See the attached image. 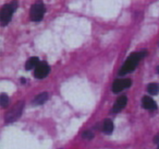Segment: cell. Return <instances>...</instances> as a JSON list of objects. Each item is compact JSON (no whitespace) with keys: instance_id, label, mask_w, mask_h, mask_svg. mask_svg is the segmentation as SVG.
<instances>
[{"instance_id":"cell-14","label":"cell","mask_w":159,"mask_h":149,"mask_svg":"<svg viewBox=\"0 0 159 149\" xmlns=\"http://www.w3.org/2000/svg\"><path fill=\"white\" fill-rule=\"evenodd\" d=\"M82 136L84 139H92V138H94V134L91 131H85Z\"/></svg>"},{"instance_id":"cell-5","label":"cell","mask_w":159,"mask_h":149,"mask_svg":"<svg viewBox=\"0 0 159 149\" xmlns=\"http://www.w3.org/2000/svg\"><path fill=\"white\" fill-rule=\"evenodd\" d=\"M49 71H50V67L48 64L45 62H40L39 65L34 69V77L37 79H44L48 76Z\"/></svg>"},{"instance_id":"cell-8","label":"cell","mask_w":159,"mask_h":149,"mask_svg":"<svg viewBox=\"0 0 159 149\" xmlns=\"http://www.w3.org/2000/svg\"><path fill=\"white\" fill-rule=\"evenodd\" d=\"M142 105H143L144 109L146 110H156L157 109V104L152 98L149 97H144L142 99Z\"/></svg>"},{"instance_id":"cell-12","label":"cell","mask_w":159,"mask_h":149,"mask_svg":"<svg viewBox=\"0 0 159 149\" xmlns=\"http://www.w3.org/2000/svg\"><path fill=\"white\" fill-rule=\"evenodd\" d=\"M147 91L149 94L156 96L159 93V83H149L147 86Z\"/></svg>"},{"instance_id":"cell-1","label":"cell","mask_w":159,"mask_h":149,"mask_svg":"<svg viewBox=\"0 0 159 149\" xmlns=\"http://www.w3.org/2000/svg\"><path fill=\"white\" fill-rule=\"evenodd\" d=\"M146 56V51L143 52H136V53H132L128 58H126L124 65L121 67V69L119 70V76H124L126 73L132 72L139 65V60L143 57Z\"/></svg>"},{"instance_id":"cell-11","label":"cell","mask_w":159,"mask_h":149,"mask_svg":"<svg viewBox=\"0 0 159 149\" xmlns=\"http://www.w3.org/2000/svg\"><path fill=\"white\" fill-rule=\"evenodd\" d=\"M48 100V93L47 92H43V93L38 94L35 99L33 100V104L35 105H40L43 103H45L46 101Z\"/></svg>"},{"instance_id":"cell-3","label":"cell","mask_w":159,"mask_h":149,"mask_svg":"<svg viewBox=\"0 0 159 149\" xmlns=\"http://www.w3.org/2000/svg\"><path fill=\"white\" fill-rule=\"evenodd\" d=\"M45 12H46V7H45V5L42 1H38V2L34 3L31 7V10H30V18H31V20L34 21V22H39L43 19V17H44Z\"/></svg>"},{"instance_id":"cell-15","label":"cell","mask_w":159,"mask_h":149,"mask_svg":"<svg viewBox=\"0 0 159 149\" xmlns=\"http://www.w3.org/2000/svg\"><path fill=\"white\" fill-rule=\"evenodd\" d=\"M154 142H156V144H159V134H157V135L154 137Z\"/></svg>"},{"instance_id":"cell-4","label":"cell","mask_w":159,"mask_h":149,"mask_svg":"<svg viewBox=\"0 0 159 149\" xmlns=\"http://www.w3.org/2000/svg\"><path fill=\"white\" fill-rule=\"evenodd\" d=\"M23 102H19L18 104H16L7 114H6V122L7 123H12L14 121H16L19 117L21 116L22 114V111H23Z\"/></svg>"},{"instance_id":"cell-13","label":"cell","mask_w":159,"mask_h":149,"mask_svg":"<svg viewBox=\"0 0 159 149\" xmlns=\"http://www.w3.org/2000/svg\"><path fill=\"white\" fill-rule=\"evenodd\" d=\"M9 103H10V99L9 97L7 96L6 93H2L0 96V104L2 107H9Z\"/></svg>"},{"instance_id":"cell-9","label":"cell","mask_w":159,"mask_h":149,"mask_svg":"<svg viewBox=\"0 0 159 149\" xmlns=\"http://www.w3.org/2000/svg\"><path fill=\"white\" fill-rule=\"evenodd\" d=\"M39 59H38V57H31L29 60L26 62V64H25V69L26 70H31V69H35L36 67L39 65Z\"/></svg>"},{"instance_id":"cell-2","label":"cell","mask_w":159,"mask_h":149,"mask_svg":"<svg viewBox=\"0 0 159 149\" xmlns=\"http://www.w3.org/2000/svg\"><path fill=\"white\" fill-rule=\"evenodd\" d=\"M18 7H19V0H13L12 2L7 3V5H5L1 8L0 21H1V25L2 27H6L11 21L12 16H13L14 11H16Z\"/></svg>"},{"instance_id":"cell-10","label":"cell","mask_w":159,"mask_h":149,"mask_svg":"<svg viewBox=\"0 0 159 149\" xmlns=\"http://www.w3.org/2000/svg\"><path fill=\"white\" fill-rule=\"evenodd\" d=\"M102 132L107 135H110L113 132V123L111 122L110 120H105L104 123H102Z\"/></svg>"},{"instance_id":"cell-7","label":"cell","mask_w":159,"mask_h":149,"mask_svg":"<svg viewBox=\"0 0 159 149\" xmlns=\"http://www.w3.org/2000/svg\"><path fill=\"white\" fill-rule=\"evenodd\" d=\"M126 103H128V98L125 96L119 97L117 99V101H116V103L113 104L112 109H111V113H118V112H120L122 109L125 107Z\"/></svg>"},{"instance_id":"cell-6","label":"cell","mask_w":159,"mask_h":149,"mask_svg":"<svg viewBox=\"0 0 159 149\" xmlns=\"http://www.w3.org/2000/svg\"><path fill=\"white\" fill-rule=\"evenodd\" d=\"M131 86H132V81H131L130 79H117V80L113 82L111 90H112V92H115V93H119V92L130 88Z\"/></svg>"}]
</instances>
